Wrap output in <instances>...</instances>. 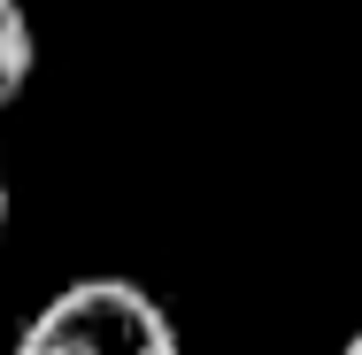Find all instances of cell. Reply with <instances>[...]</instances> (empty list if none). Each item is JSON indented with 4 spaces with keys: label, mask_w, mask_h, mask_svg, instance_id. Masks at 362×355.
I'll list each match as a JSON object with an SVG mask.
<instances>
[{
    "label": "cell",
    "mask_w": 362,
    "mask_h": 355,
    "mask_svg": "<svg viewBox=\"0 0 362 355\" xmlns=\"http://www.w3.org/2000/svg\"><path fill=\"white\" fill-rule=\"evenodd\" d=\"M16 355H177V325L132 278H77L23 325Z\"/></svg>",
    "instance_id": "cell-1"
},
{
    "label": "cell",
    "mask_w": 362,
    "mask_h": 355,
    "mask_svg": "<svg viewBox=\"0 0 362 355\" xmlns=\"http://www.w3.org/2000/svg\"><path fill=\"white\" fill-rule=\"evenodd\" d=\"M39 70V39H31V16L23 0H0V108L23 101V85Z\"/></svg>",
    "instance_id": "cell-2"
},
{
    "label": "cell",
    "mask_w": 362,
    "mask_h": 355,
    "mask_svg": "<svg viewBox=\"0 0 362 355\" xmlns=\"http://www.w3.org/2000/svg\"><path fill=\"white\" fill-rule=\"evenodd\" d=\"M0 232H8V186H0Z\"/></svg>",
    "instance_id": "cell-3"
},
{
    "label": "cell",
    "mask_w": 362,
    "mask_h": 355,
    "mask_svg": "<svg viewBox=\"0 0 362 355\" xmlns=\"http://www.w3.org/2000/svg\"><path fill=\"white\" fill-rule=\"evenodd\" d=\"M339 355H362V332H355V340H347V348H339Z\"/></svg>",
    "instance_id": "cell-4"
}]
</instances>
